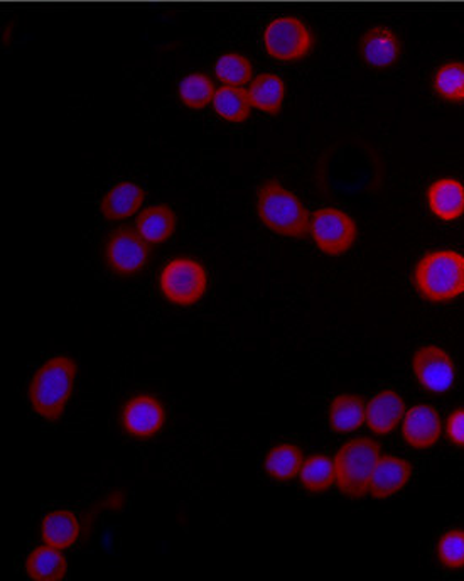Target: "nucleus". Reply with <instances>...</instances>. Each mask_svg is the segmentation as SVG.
I'll use <instances>...</instances> for the list:
<instances>
[{
    "label": "nucleus",
    "mask_w": 464,
    "mask_h": 581,
    "mask_svg": "<svg viewBox=\"0 0 464 581\" xmlns=\"http://www.w3.org/2000/svg\"><path fill=\"white\" fill-rule=\"evenodd\" d=\"M431 212L444 222H453L464 213V185L454 178H441L428 190Z\"/></svg>",
    "instance_id": "f3484780"
},
{
    "label": "nucleus",
    "mask_w": 464,
    "mask_h": 581,
    "mask_svg": "<svg viewBox=\"0 0 464 581\" xmlns=\"http://www.w3.org/2000/svg\"><path fill=\"white\" fill-rule=\"evenodd\" d=\"M80 536V519L73 511L58 509L52 511L41 521V539L44 545L65 551L70 549Z\"/></svg>",
    "instance_id": "dca6fc26"
},
{
    "label": "nucleus",
    "mask_w": 464,
    "mask_h": 581,
    "mask_svg": "<svg viewBox=\"0 0 464 581\" xmlns=\"http://www.w3.org/2000/svg\"><path fill=\"white\" fill-rule=\"evenodd\" d=\"M178 227V216L168 205H152L137 219L136 228L150 245H161L172 237Z\"/></svg>",
    "instance_id": "6ab92c4d"
},
{
    "label": "nucleus",
    "mask_w": 464,
    "mask_h": 581,
    "mask_svg": "<svg viewBox=\"0 0 464 581\" xmlns=\"http://www.w3.org/2000/svg\"><path fill=\"white\" fill-rule=\"evenodd\" d=\"M329 424L337 435H350L366 424V404L353 394H340L329 406Z\"/></svg>",
    "instance_id": "a211bd4d"
},
{
    "label": "nucleus",
    "mask_w": 464,
    "mask_h": 581,
    "mask_svg": "<svg viewBox=\"0 0 464 581\" xmlns=\"http://www.w3.org/2000/svg\"><path fill=\"white\" fill-rule=\"evenodd\" d=\"M285 81L275 74L253 78L249 88L250 105L265 114L278 115L284 105Z\"/></svg>",
    "instance_id": "aec40b11"
},
{
    "label": "nucleus",
    "mask_w": 464,
    "mask_h": 581,
    "mask_svg": "<svg viewBox=\"0 0 464 581\" xmlns=\"http://www.w3.org/2000/svg\"><path fill=\"white\" fill-rule=\"evenodd\" d=\"M68 561L59 549L49 545L37 546L26 558L27 577L37 581H59L66 577Z\"/></svg>",
    "instance_id": "412c9836"
},
{
    "label": "nucleus",
    "mask_w": 464,
    "mask_h": 581,
    "mask_svg": "<svg viewBox=\"0 0 464 581\" xmlns=\"http://www.w3.org/2000/svg\"><path fill=\"white\" fill-rule=\"evenodd\" d=\"M257 213L265 227L284 237L299 238L309 234L312 216L296 193L279 181H265L257 191Z\"/></svg>",
    "instance_id": "f03ea898"
},
{
    "label": "nucleus",
    "mask_w": 464,
    "mask_h": 581,
    "mask_svg": "<svg viewBox=\"0 0 464 581\" xmlns=\"http://www.w3.org/2000/svg\"><path fill=\"white\" fill-rule=\"evenodd\" d=\"M406 416V402L399 392L382 391L366 404V426L375 436H391Z\"/></svg>",
    "instance_id": "ddd939ff"
},
{
    "label": "nucleus",
    "mask_w": 464,
    "mask_h": 581,
    "mask_svg": "<svg viewBox=\"0 0 464 581\" xmlns=\"http://www.w3.org/2000/svg\"><path fill=\"white\" fill-rule=\"evenodd\" d=\"M146 201V191L134 181H122L110 188L100 201V213L109 222H122L139 212Z\"/></svg>",
    "instance_id": "2eb2a0df"
},
{
    "label": "nucleus",
    "mask_w": 464,
    "mask_h": 581,
    "mask_svg": "<svg viewBox=\"0 0 464 581\" xmlns=\"http://www.w3.org/2000/svg\"><path fill=\"white\" fill-rule=\"evenodd\" d=\"M443 435V423L434 407L417 404L406 411L403 420V436L414 450H429Z\"/></svg>",
    "instance_id": "9b49d317"
},
{
    "label": "nucleus",
    "mask_w": 464,
    "mask_h": 581,
    "mask_svg": "<svg viewBox=\"0 0 464 581\" xmlns=\"http://www.w3.org/2000/svg\"><path fill=\"white\" fill-rule=\"evenodd\" d=\"M208 271L200 260L180 256L169 260L159 275L162 297L176 306H194L208 291Z\"/></svg>",
    "instance_id": "39448f33"
},
{
    "label": "nucleus",
    "mask_w": 464,
    "mask_h": 581,
    "mask_svg": "<svg viewBox=\"0 0 464 581\" xmlns=\"http://www.w3.org/2000/svg\"><path fill=\"white\" fill-rule=\"evenodd\" d=\"M412 370L419 386L432 394L450 391L456 381L454 360L446 350L434 345L419 348L414 354Z\"/></svg>",
    "instance_id": "9d476101"
},
{
    "label": "nucleus",
    "mask_w": 464,
    "mask_h": 581,
    "mask_svg": "<svg viewBox=\"0 0 464 581\" xmlns=\"http://www.w3.org/2000/svg\"><path fill=\"white\" fill-rule=\"evenodd\" d=\"M150 260V244L137 228H118L105 242V264L122 278L139 275Z\"/></svg>",
    "instance_id": "6e6552de"
},
{
    "label": "nucleus",
    "mask_w": 464,
    "mask_h": 581,
    "mask_svg": "<svg viewBox=\"0 0 464 581\" xmlns=\"http://www.w3.org/2000/svg\"><path fill=\"white\" fill-rule=\"evenodd\" d=\"M446 433L450 442H453L460 448H464V407L450 414L446 423Z\"/></svg>",
    "instance_id": "c85d7f7f"
},
{
    "label": "nucleus",
    "mask_w": 464,
    "mask_h": 581,
    "mask_svg": "<svg viewBox=\"0 0 464 581\" xmlns=\"http://www.w3.org/2000/svg\"><path fill=\"white\" fill-rule=\"evenodd\" d=\"M439 563L446 570L460 571L464 568V530H448L435 546Z\"/></svg>",
    "instance_id": "cd10ccee"
},
{
    "label": "nucleus",
    "mask_w": 464,
    "mask_h": 581,
    "mask_svg": "<svg viewBox=\"0 0 464 581\" xmlns=\"http://www.w3.org/2000/svg\"><path fill=\"white\" fill-rule=\"evenodd\" d=\"M78 367L68 355L46 360L30 382L31 407L48 423H58L65 414L77 382Z\"/></svg>",
    "instance_id": "f257e3e1"
},
{
    "label": "nucleus",
    "mask_w": 464,
    "mask_h": 581,
    "mask_svg": "<svg viewBox=\"0 0 464 581\" xmlns=\"http://www.w3.org/2000/svg\"><path fill=\"white\" fill-rule=\"evenodd\" d=\"M304 463V454L299 446L293 443H281L269 451L263 467L272 480L290 482L299 477Z\"/></svg>",
    "instance_id": "4be33fe9"
},
{
    "label": "nucleus",
    "mask_w": 464,
    "mask_h": 581,
    "mask_svg": "<svg viewBox=\"0 0 464 581\" xmlns=\"http://www.w3.org/2000/svg\"><path fill=\"white\" fill-rule=\"evenodd\" d=\"M215 85L205 74H190L178 85V97L188 109L203 110L212 103Z\"/></svg>",
    "instance_id": "a878e982"
},
{
    "label": "nucleus",
    "mask_w": 464,
    "mask_h": 581,
    "mask_svg": "<svg viewBox=\"0 0 464 581\" xmlns=\"http://www.w3.org/2000/svg\"><path fill=\"white\" fill-rule=\"evenodd\" d=\"M212 107L219 119L231 122V124L249 121L250 109H252L249 93L241 87H230V85L216 88Z\"/></svg>",
    "instance_id": "5701e85b"
},
{
    "label": "nucleus",
    "mask_w": 464,
    "mask_h": 581,
    "mask_svg": "<svg viewBox=\"0 0 464 581\" xmlns=\"http://www.w3.org/2000/svg\"><path fill=\"white\" fill-rule=\"evenodd\" d=\"M309 234L326 256L347 254L359 237L355 220L338 209H319L312 215Z\"/></svg>",
    "instance_id": "0eeeda50"
},
{
    "label": "nucleus",
    "mask_w": 464,
    "mask_h": 581,
    "mask_svg": "<svg viewBox=\"0 0 464 581\" xmlns=\"http://www.w3.org/2000/svg\"><path fill=\"white\" fill-rule=\"evenodd\" d=\"M165 404L150 394H137L122 406L121 424L128 436L136 439H152L165 428Z\"/></svg>",
    "instance_id": "1a4fd4ad"
},
{
    "label": "nucleus",
    "mask_w": 464,
    "mask_h": 581,
    "mask_svg": "<svg viewBox=\"0 0 464 581\" xmlns=\"http://www.w3.org/2000/svg\"><path fill=\"white\" fill-rule=\"evenodd\" d=\"M432 87L446 102H464V63L448 62L439 66L432 78Z\"/></svg>",
    "instance_id": "393cba45"
},
{
    "label": "nucleus",
    "mask_w": 464,
    "mask_h": 581,
    "mask_svg": "<svg viewBox=\"0 0 464 581\" xmlns=\"http://www.w3.org/2000/svg\"><path fill=\"white\" fill-rule=\"evenodd\" d=\"M263 49L272 59L296 63L306 58L315 46V37L306 22L294 15L272 19L262 33Z\"/></svg>",
    "instance_id": "423d86ee"
},
{
    "label": "nucleus",
    "mask_w": 464,
    "mask_h": 581,
    "mask_svg": "<svg viewBox=\"0 0 464 581\" xmlns=\"http://www.w3.org/2000/svg\"><path fill=\"white\" fill-rule=\"evenodd\" d=\"M417 291L432 303H446L464 293V256L454 250H435L416 267Z\"/></svg>",
    "instance_id": "7ed1b4c3"
},
{
    "label": "nucleus",
    "mask_w": 464,
    "mask_h": 581,
    "mask_svg": "<svg viewBox=\"0 0 464 581\" xmlns=\"http://www.w3.org/2000/svg\"><path fill=\"white\" fill-rule=\"evenodd\" d=\"M412 477L409 461L399 457H381L370 479L369 494L378 501L394 498L406 489Z\"/></svg>",
    "instance_id": "4468645a"
},
{
    "label": "nucleus",
    "mask_w": 464,
    "mask_h": 581,
    "mask_svg": "<svg viewBox=\"0 0 464 581\" xmlns=\"http://www.w3.org/2000/svg\"><path fill=\"white\" fill-rule=\"evenodd\" d=\"M213 71L222 83L230 85V87L247 85L253 77L252 63L240 53H225L219 56L213 66Z\"/></svg>",
    "instance_id": "bb28decb"
},
{
    "label": "nucleus",
    "mask_w": 464,
    "mask_h": 581,
    "mask_svg": "<svg viewBox=\"0 0 464 581\" xmlns=\"http://www.w3.org/2000/svg\"><path fill=\"white\" fill-rule=\"evenodd\" d=\"M403 53V43L394 31L384 26L370 27L360 40V56L363 62L375 68L384 70L399 62Z\"/></svg>",
    "instance_id": "f8f14e48"
},
{
    "label": "nucleus",
    "mask_w": 464,
    "mask_h": 581,
    "mask_svg": "<svg viewBox=\"0 0 464 581\" xmlns=\"http://www.w3.org/2000/svg\"><path fill=\"white\" fill-rule=\"evenodd\" d=\"M378 460H381V446L372 439H351L341 445L335 457L337 485L341 494L353 501L365 498Z\"/></svg>",
    "instance_id": "20e7f679"
},
{
    "label": "nucleus",
    "mask_w": 464,
    "mask_h": 581,
    "mask_svg": "<svg viewBox=\"0 0 464 581\" xmlns=\"http://www.w3.org/2000/svg\"><path fill=\"white\" fill-rule=\"evenodd\" d=\"M299 480L307 492L322 494L337 483V465L326 455H313L304 460Z\"/></svg>",
    "instance_id": "b1692460"
}]
</instances>
